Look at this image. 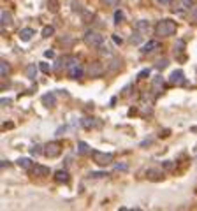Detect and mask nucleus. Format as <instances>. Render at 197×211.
Instances as JSON below:
<instances>
[{
    "label": "nucleus",
    "mask_w": 197,
    "mask_h": 211,
    "mask_svg": "<svg viewBox=\"0 0 197 211\" xmlns=\"http://www.w3.org/2000/svg\"><path fill=\"white\" fill-rule=\"evenodd\" d=\"M174 32H176V23L171 21V19H162V21H158L157 27H155V34L158 37H169Z\"/></svg>",
    "instance_id": "f257e3e1"
},
{
    "label": "nucleus",
    "mask_w": 197,
    "mask_h": 211,
    "mask_svg": "<svg viewBox=\"0 0 197 211\" xmlns=\"http://www.w3.org/2000/svg\"><path fill=\"white\" fill-rule=\"evenodd\" d=\"M85 42L88 46H92V48H100V44L104 42V35L100 34V32L90 30V32L85 34Z\"/></svg>",
    "instance_id": "f03ea898"
},
{
    "label": "nucleus",
    "mask_w": 197,
    "mask_h": 211,
    "mask_svg": "<svg viewBox=\"0 0 197 211\" xmlns=\"http://www.w3.org/2000/svg\"><path fill=\"white\" fill-rule=\"evenodd\" d=\"M60 153H62V148H60L58 143H48V144H44V146H42V150H40V155L49 157V158L58 157Z\"/></svg>",
    "instance_id": "7ed1b4c3"
},
{
    "label": "nucleus",
    "mask_w": 197,
    "mask_h": 211,
    "mask_svg": "<svg viewBox=\"0 0 197 211\" xmlns=\"http://www.w3.org/2000/svg\"><path fill=\"white\" fill-rule=\"evenodd\" d=\"M93 162L98 166H108L113 162V153H102V151H93Z\"/></svg>",
    "instance_id": "20e7f679"
},
{
    "label": "nucleus",
    "mask_w": 197,
    "mask_h": 211,
    "mask_svg": "<svg viewBox=\"0 0 197 211\" xmlns=\"http://www.w3.org/2000/svg\"><path fill=\"white\" fill-rule=\"evenodd\" d=\"M28 172H30V176H48L49 174V169L46 166H40V164H34V166L28 169Z\"/></svg>",
    "instance_id": "39448f33"
},
{
    "label": "nucleus",
    "mask_w": 197,
    "mask_h": 211,
    "mask_svg": "<svg viewBox=\"0 0 197 211\" xmlns=\"http://www.w3.org/2000/svg\"><path fill=\"white\" fill-rule=\"evenodd\" d=\"M169 81L173 83V85H183L185 83V74L181 69H176V71L171 72V76H169Z\"/></svg>",
    "instance_id": "423d86ee"
},
{
    "label": "nucleus",
    "mask_w": 197,
    "mask_h": 211,
    "mask_svg": "<svg viewBox=\"0 0 197 211\" xmlns=\"http://www.w3.org/2000/svg\"><path fill=\"white\" fill-rule=\"evenodd\" d=\"M42 104H44L48 109H51V108H55V104H56V97H55V93H46L44 97H42Z\"/></svg>",
    "instance_id": "0eeeda50"
},
{
    "label": "nucleus",
    "mask_w": 197,
    "mask_h": 211,
    "mask_svg": "<svg viewBox=\"0 0 197 211\" xmlns=\"http://www.w3.org/2000/svg\"><path fill=\"white\" fill-rule=\"evenodd\" d=\"M157 48H160V44H158L157 40H150V42H146V44L143 46V50H141V53H152L153 50H157Z\"/></svg>",
    "instance_id": "6e6552de"
},
{
    "label": "nucleus",
    "mask_w": 197,
    "mask_h": 211,
    "mask_svg": "<svg viewBox=\"0 0 197 211\" xmlns=\"http://www.w3.org/2000/svg\"><path fill=\"white\" fill-rule=\"evenodd\" d=\"M83 74H85V71H83L79 65H76V67H72L71 71H69V76L74 77V79H81V77H83Z\"/></svg>",
    "instance_id": "1a4fd4ad"
},
{
    "label": "nucleus",
    "mask_w": 197,
    "mask_h": 211,
    "mask_svg": "<svg viewBox=\"0 0 197 211\" xmlns=\"http://www.w3.org/2000/svg\"><path fill=\"white\" fill-rule=\"evenodd\" d=\"M32 37H34V30H32V28H23V30L19 32V39L25 40V42H27V40H30Z\"/></svg>",
    "instance_id": "9d476101"
},
{
    "label": "nucleus",
    "mask_w": 197,
    "mask_h": 211,
    "mask_svg": "<svg viewBox=\"0 0 197 211\" xmlns=\"http://www.w3.org/2000/svg\"><path fill=\"white\" fill-rule=\"evenodd\" d=\"M0 21H2V25H11L13 14H11L9 11H2V13H0Z\"/></svg>",
    "instance_id": "9b49d317"
},
{
    "label": "nucleus",
    "mask_w": 197,
    "mask_h": 211,
    "mask_svg": "<svg viewBox=\"0 0 197 211\" xmlns=\"http://www.w3.org/2000/svg\"><path fill=\"white\" fill-rule=\"evenodd\" d=\"M9 72H11L9 63H7V62H0V76L7 77V76H9Z\"/></svg>",
    "instance_id": "f8f14e48"
},
{
    "label": "nucleus",
    "mask_w": 197,
    "mask_h": 211,
    "mask_svg": "<svg viewBox=\"0 0 197 211\" xmlns=\"http://www.w3.org/2000/svg\"><path fill=\"white\" fill-rule=\"evenodd\" d=\"M148 178H150V180H162V172L160 171H157V169H148Z\"/></svg>",
    "instance_id": "ddd939ff"
},
{
    "label": "nucleus",
    "mask_w": 197,
    "mask_h": 211,
    "mask_svg": "<svg viewBox=\"0 0 197 211\" xmlns=\"http://www.w3.org/2000/svg\"><path fill=\"white\" fill-rule=\"evenodd\" d=\"M19 167H25V169H30L32 166H34V160L32 158H19L18 162H16Z\"/></svg>",
    "instance_id": "4468645a"
},
{
    "label": "nucleus",
    "mask_w": 197,
    "mask_h": 211,
    "mask_svg": "<svg viewBox=\"0 0 197 211\" xmlns=\"http://www.w3.org/2000/svg\"><path fill=\"white\" fill-rule=\"evenodd\" d=\"M40 34H42V37H44V39H48V37H51L55 34V28L51 27V25H46V27L40 30Z\"/></svg>",
    "instance_id": "2eb2a0df"
},
{
    "label": "nucleus",
    "mask_w": 197,
    "mask_h": 211,
    "mask_svg": "<svg viewBox=\"0 0 197 211\" xmlns=\"http://www.w3.org/2000/svg\"><path fill=\"white\" fill-rule=\"evenodd\" d=\"M56 181H58V183H67V181H69L67 171H58V172H56Z\"/></svg>",
    "instance_id": "dca6fc26"
},
{
    "label": "nucleus",
    "mask_w": 197,
    "mask_h": 211,
    "mask_svg": "<svg viewBox=\"0 0 197 211\" xmlns=\"http://www.w3.org/2000/svg\"><path fill=\"white\" fill-rule=\"evenodd\" d=\"M79 148H77V151L81 153V155H85V153H90V144L88 143H85V141H81L79 144H77Z\"/></svg>",
    "instance_id": "f3484780"
},
{
    "label": "nucleus",
    "mask_w": 197,
    "mask_h": 211,
    "mask_svg": "<svg viewBox=\"0 0 197 211\" xmlns=\"http://www.w3.org/2000/svg\"><path fill=\"white\" fill-rule=\"evenodd\" d=\"M148 27H150V25H148V21H146V19H141V21H137V23H136V30H137V32H141V30H148Z\"/></svg>",
    "instance_id": "a211bd4d"
},
{
    "label": "nucleus",
    "mask_w": 197,
    "mask_h": 211,
    "mask_svg": "<svg viewBox=\"0 0 197 211\" xmlns=\"http://www.w3.org/2000/svg\"><path fill=\"white\" fill-rule=\"evenodd\" d=\"M123 21V13H121L120 9L114 11V23H121Z\"/></svg>",
    "instance_id": "6ab92c4d"
},
{
    "label": "nucleus",
    "mask_w": 197,
    "mask_h": 211,
    "mask_svg": "<svg viewBox=\"0 0 197 211\" xmlns=\"http://www.w3.org/2000/svg\"><path fill=\"white\" fill-rule=\"evenodd\" d=\"M106 176H109L106 171H98V172H90V178H106Z\"/></svg>",
    "instance_id": "aec40b11"
},
{
    "label": "nucleus",
    "mask_w": 197,
    "mask_h": 211,
    "mask_svg": "<svg viewBox=\"0 0 197 211\" xmlns=\"http://www.w3.org/2000/svg\"><path fill=\"white\" fill-rule=\"evenodd\" d=\"M114 169H116V171H127L129 166H127L125 162H120V164H114Z\"/></svg>",
    "instance_id": "412c9836"
},
{
    "label": "nucleus",
    "mask_w": 197,
    "mask_h": 211,
    "mask_svg": "<svg viewBox=\"0 0 197 211\" xmlns=\"http://www.w3.org/2000/svg\"><path fill=\"white\" fill-rule=\"evenodd\" d=\"M139 40H141V32H137V30H136V32H134V37L130 39V42H132V44H137Z\"/></svg>",
    "instance_id": "4be33fe9"
},
{
    "label": "nucleus",
    "mask_w": 197,
    "mask_h": 211,
    "mask_svg": "<svg viewBox=\"0 0 197 211\" xmlns=\"http://www.w3.org/2000/svg\"><path fill=\"white\" fill-rule=\"evenodd\" d=\"M58 9H60L58 2H55V0H51V2H49V11H53V13H56Z\"/></svg>",
    "instance_id": "5701e85b"
},
{
    "label": "nucleus",
    "mask_w": 197,
    "mask_h": 211,
    "mask_svg": "<svg viewBox=\"0 0 197 211\" xmlns=\"http://www.w3.org/2000/svg\"><path fill=\"white\" fill-rule=\"evenodd\" d=\"M106 5H109V7H116L118 4H120V0H102Z\"/></svg>",
    "instance_id": "b1692460"
},
{
    "label": "nucleus",
    "mask_w": 197,
    "mask_h": 211,
    "mask_svg": "<svg viewBox=\"0 0 197 211\" xmlns=\"http://www.w3.org/2000/svg\"><path fill=\"white\" fill-rule=\"evenodd\" d=\"M181 5L185 9H190V7H194V0H181Z\"/></svg>",
    "instance_id": "393cba45"
},
{
    "label": "nucleus",
    "mask_w": 197,
    "mask_h": 211,
    "mask_svg": "<svg viewBox=\"0 0 197 211\" xmlns=\"http://www.w3.org/2000/svg\"><path fill=\"white\" fill-rule=\"evenodd\" d=\"M97 67H100V63H98V62H93V71H90V74H92V76H97L98 72H100Z\"/></svg>",
    "instance_id": "a878e982"
},
{
    "label": "nucleus",
    "mask_w": 197,
    "mask_h": 211,
    "mask_svg": "<svg viewBox=\"0 0 197 211\" xmlns=\"http://www.w3.org/2000/svg\"><path fill=\"white\" fill-rule=\"evenodd\" d=\"M27 74H28V77H35V67L30 65V67L27 69Z\"/></svg>",
    "instance_id": "bb28decb"
},
{
    "label": "nucleus",
    "mask_w": 197,
    "mask_h": 211,
    "mask_svg": "<svg viewBox=\"0 0 197 211\" xmlns=\"http://www.w3.org/2000/svg\"><path fill=\"white\" fill-rule=\"evenodd\" d=\"M81 125L83 127H92V118H83V120H81Z\"/></svg>",
    "instance_id": "cd10ccee"
},
{
    "label": "nucleus",
    "mask_w": 197,
    "mask_h": 211,
    "mask_svg": "<svg viewBox=\"0 0 197 211\" xmlns=\"http://www.w3.org/2000/svg\"><path fill=\"white\" fill-rule=\"evenodd\" d=\"M39 69H40L42 72H49V65H48L46 62H42V63H40V65H39Z\"/></svg>",
    "instance_id": "c85d7f7f"
},
{
    "label": "nucleus",
    "mask_w": 197,
    "mask_h": 211,
    "mask_svg": "<svg viewBox=\"0 0 197 211\" xmlns=\"http://www.w3.org/2000/svg\"><path fill=\"white\" fill-rule=\"evenodd\" d=\"M167 65V58H162L160 62H158V69H164Z\"/></svg>",
    "instance_id": "c756f323"
},
{
    "label": "nucleus",
    "mask_w": 197,
    "mask_h": 211,
    "mask_svg": "<svg viewBox=\"0 0 197 211\" xmlns=\"http://www.w3.org/2000/svg\"><path fill=\"white\" fill-rule=\"evenodd\" d=\"M157 2H158V4H162V5H169L173 0H157Z\"/></svg>",
    "instance_id": "7c9ffc66"
},
{
    "label": "nucleus",
    "mask_w": 197,
    "mask_h": 211,
    "mask_svg": "<svg viewBox=\"0 0 197 211\" xmlns=\"http://www.w3.org/2000/svg\"><path fill=\"white\" fill-rule=\"evenodd\" d=\"M192 19H194V21H197V7L192 11Z\"/></svg>",
    "instance_id": "2f4dec72"
},
{
    "label": "nucleus",
    "mask_w": 197,
    "mask_h": 211,
    "mask_svg": "<svg viewBox=\"0 0 197 211\" xmlns=\"http://www.w3.org/2000/svg\"><path fill=\"white\" fill-rule=\"evenodd\" d=\"M148 74H150V71H143V72H141V74H139V77H146Z\"/></svg>",
    "instance_id": "473e14b6"
},
{
    "label": "nucleus",
    "mask_w": 197,
    "mask_h": 211,
    "mask_svg": "<svg viewBox=\"0 0 197 211\" xmlns=\"http://www.w3.org/2000/svg\"><path fill=\"white\" fill-rule=\"evenodd\" d=\"M164 167H167V169H169V167H173V162H166V164H164Z\"/></svg>",
    "instance_id": "72a5a7b5"
},
{
    "label": "nucleus",
    "mask_w": 197,
    "mask_h": 211,
    "mask_svg": "<svg viewBox=\"0 0 197 211\" xmlns=\"http://www.w3.org/2000/svg\"><path fill=\"white\" fill-rule=\"evenodd\" d=\"M2 104H11V99H2Z\"/></svg>",
    "instance_id": "f704fd0d"
}]
</instances>
